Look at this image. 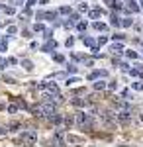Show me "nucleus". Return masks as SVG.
Wrapping results in <instances>:
<instances>
[{"mask_svg": "<svg viewBox=\"0 0 143 147\" xmlns=\"http://www.w3.org/2000/svg\"><path fill=\"white\" fill-rule=\"evenodd\" d=\"M35 139H37V137H35V131H26V134H24L22 137H20V141H22V143H26V145H32V143H35Z\"/></svg>", "mask_w": 143, "mask_h": 147, "instance_id": "nucleus-1", "label": "nucleus"}, {"mask_svg": "<svg viewBox=\"0 0 143 147\" xmlns=\"http://www.w3.org/2000/svg\"><path fill=\"white\" fill-rule=\"evenodd\" d=\"M125 6H127V10L135 14V12H139V6H137V2L135 0H125Z\"/></svg>", "mask_w": 143, "mask_h": 147, "instance_id": "nucleus-2", "label": "nucleus"}, {"mask_svg": "<svg viewBox=\"0 0 143 147\" xmlns=\"http://www.w3.org/2000/svg\"><path fill=\"white\" fill-rule=\"evenodd\" d=\"M106 75H108L106 71H94V73H90V75H88V79L94 80V79H98V77H106Z\"/></svg>", "mask_w": 143, "mask_h": 147, "instance_id": "nucleus-3", "label": "nucleus"}, {"mask_svg": "<svg viewBox=\"0 0 143 147\" xmlns=\"http://www.w3.org/2000/svg\"><path fill=\"white\" fill-rule=\"evenodd\" d=\"M120 26H123V28H130V26H133V20L132 18H123L120 22Z\"/></svg>", "mask_w": 143, "mask_h": 147, "instance_id": "nucleus-4", "label": "nucleus"}, {"mask_svg": "<svg viewBox=\"0 0 143 147\" xmlns=\"http://www.w3.org/2000/svg\"><path fill=\"white\" fill-rule=\"evenodd\" d=\"M92 26H94V30H98V32H104V30H106V24H102V22H94Z\"/></svg>", "mask_w": 143, "mask_h": 147, "instance_id": "nucleus-5", "label": "nucleus"}, {"mask_svg": "<svg viewBox=\"0 0 143 147\" xmlns=\"http://www.w3.org/2000/svg\"><path fill=\"white\" fill-rule=\"evenodd\" d=\"M55 47H57L55 41H49V43H45V45H43V51H51V49H55Z\"/></svg>", "mask_w": 143, "mask_h": 147, "instance_id": "nucleus-6", "label": "nucleus"}, {"mask_svg": "<svg viewBox=\"0 0 143 147\" xmlns=\"http://www.w3.org/2000/svg\"><path fill=\"white\" fill-rule=\"evenodd\" d=\"M100 16H102V10H98V8H96V10H90V18H92V20H94V18H100Z\"/></svg>", "mask_w": 143, "mask_h": 147, "instance_id": "nucleus-7", "label": "nucleus"}, {"mask_svg": "<svg viewBox=\"0 0 143 147\" xmlns=\"http://www.w3.org/2000/svg\"><path fill=\"white\" fill-rule=\"evenodd\" d=\"M94 88H96V90H102V88H106V82H104V80H100V82H94Z\"/></svg>", "mask_w": 143, "mask_h": 147, "instance_id": "nucleus-8", "label": "nucleus"}, {"mask_svg": "<svg viewBox=\"0 0 143 147\" xmlns=\"http://www.w3.org/2000/svg\"><path fill=\"white\" fill-rule=\"evenodd\" d=\"M0 8H2V10L6 12V14H14V12H16L14 8H12V6H0Z\"/></svg>", "mask_w": 143, "mask_h": 147, "instance_id": "nucleus-9", "label": "nucleus"}, {"mask_svg": "<svg viewBox=\"0 0 143 147\" xmlns=\"http://www.w3.org/2000/svg\"><path fill=\"white\" fill-rule=\"evenodd\" d=\"M112 49H114L116 53H121V49H123V47H121L120 43H114V45H112Z\"/></svg>", "mask_w": 143, "mask_h": 147, "instance_id": "nucleus-10", "label": "nucleus"}, {"mask_svg": "<svg viewBox=\"0 0 143 147\" xmlns=\"http://www.w3.org/2000/svg\"><path fill=\"white\" fill-rule=\"evenodd\" d=\"M22 65H24V69H28V71H30V69H33V63H32V61H24Z\"/></svg>", "mask_w": 143, "mask_h": 147, "instance_id": "nucleus-11", "label": "nucleus"}, {"mask_svg": "<svg viewBox=\"0 0 143 147\" xmlns=\"http://www.w3.org/2000/svg\"><path fill=\"white\" fill-rule=\"evenodd\" d=\"M125 55L130 57V59H137V53L135 51H125Z\"/></svg>", "mask_w": 143, "mask_h": 147, "instance_id": "nucleus-12", "label": "nucleus"}, {"mask_svg": "<svg viewBox=\"0 0 143 147\" xmlns=\"http://www.w3.org/2000/svg\"><path fill=\"white\" fill-rule=\"evenodd\" d=\"M133 88H135V90H141V92H143V84H141V82H133Z\"/></svg>", "mask_w": 143, "mask_h": 147, "instance_id": "nucleus-13", "label": "nucleus"}, {"mask_svg": "<svg viewBox=\"0 0 143 147\" xmlns=\"http://www.w3.org/2000/svg\"><path fill=\"white\" fill-rule=\"evenodd\" d=\"M84 43H86V45H94V39H92V37H84Z\"/></svg>", "mask_w": 143, "mask_h": 147, "instance_id": "nucleus-14", "label": "nucleus"}, {"mask_svg": "<svg viewBox=\"0 0 143 147\" xmlns=\"http://www.w3.org/2000/svg\"><path fill=\"white\" fill-rule=\"evenodd\" d=\"M78 30H80V32H82V30H86V22H78V26H77Z\"/></svg>", "mask_w": 143, "mask_h": 147, "instance_id": "nucleus-15", "label": "nucleus"}, {"mask_svg": "<svg viewBox=\"0 0 143 147\" xmlns=\"http://www.w3.org/2000/svg\"><path fill=\"white\" fill-rule=\"evenodd\" d=\"M33 32H43V26H41V24H37V26H33Z\"/></svg>", "mask_w": 143, "mask_h": 147, "instance_id": "nucleus-16", "label": "nucleus"}, {"mask_svg": "<svg viewBox=\"0 0 143 147\" xmlns=\"http://www.w3.org/2000/svg\"><path fill=\"white\" fill-rule=\"evenodd\" d=\"M106 41H108V37H106V35H102V37H100V39H98V43H100V45H104Z\"/></svg>", "mask_w": 143, "mask_h": 147, "instance_id": "nucleus-17", "label": "nucleus"}, {"mask_svg": "<svg viewBox=\"0 0 143 147\" xmlns=\"http://www.w3.org/2000/svg\"><path fill=\"white\" fill-rule=\"evenodd\" d=\"M59 12H61V14H65V16H67V14H71V8H67V6H65V8H61Z\"/></svg>", "mask_w": 143, "mask_h": 147, "instance_id": "nucleus-18", "label": "nucleus"}, {"mask_svg": "<svg viewBox=\"0 0 143 147\" xmlns=\"http://www.w3.org/2000/svg\"><path fill=\"white\" fill-rule=\"evenodd\" d=\"M16 32H18V30H16V26H10V28H8V34H16Z\"/></svg>", "mask_w": 143, "mask_h": 147, "instance_id": "nucleus-19", "label": "nucleus"}, {"mask_svg": "<svg viewBox=\"0 0 143 147\" xmlns=\"http://www.w3.org/2000/svg\"><path fill=\"white\" fill-rule=\"evenodd\" d=\"M55 61H57V63H63V61H65V57H63V55H55Z\"/></svg>", "mask_w": 143, "mask_h": 147, "instance_id": "nucleus-20", "label": "nucleus"}, {"mask_svg": "<svg viewBox=\"0 0 143 147\" xmlns=\"http://www.w3.org/2000/svg\"><path fill=\"white\" fill-rule=\"evenodd\" d=\"M16 110H18V108H16L14 104H12V106H8V112H10V114H16Z\"/></svg>", "mask_w": 143, "mask_h": 147, "instance_id": "nucleus-21", "label": "nucleus"}, {"mask_svg": "<svg viewBox=\"0 0 143 147\" xmlns=\"http://www.w3.org/2000/svg\"><path fill=\"white\" fill-rule=\"evenodd\" d=\"M22 2H24V0H12V4H14V8H16V6H20Z\"/></svg>", "mask_w": 143, "mask_h": 147, "instance_id": "nucleus-22", "label": "nucleus"}, {"mask_svg": "<svg viewBox=\"0 0 143 147\" xmlns=\"http://www.w3.org/2000/svg\"><path fill=\"white\" fill-rule=\"evenodd\" d=\"M73 43H75V39H73V37H69V39H67V47H71Z\"/></svg>", "mask_w": 143, "mask_h": 147, "instance_id": "nucleus-23", "label": "nucleus"}, {"mask_svg": "<svg viewBox=\"0 0 143 147\" xmlns=\"http://www.w3.org/2000/svg\"><path fill=\"white\" fill-rule=\"evenodd\" d=\"M35 2H37V0H28V4H26V6H28V8H32L33 4H35Z\"/></svg>", "mask_w": 143, "mask_h": 147, "instance_id": "nucleus-24", "label": "nucleus"}, {"mask_svg": "<svg viewBox=\"0 0 143 147\" xmlns=\"http://www.w3.org/2000/svg\"><path fill=\"white\" fill-rule=\"evenodd\" d=\"M4 65H6V61H4V59H0V69H4Z\"/></svg>", "mask_w": 143, "mask_h": 147, "instance_id": "nucleus-25", "label": "nucleus"}, {"mask_svg": "<svg viewBox=\"0 0 143 147\" xmlns=\"http://www.w3.org/2000/svg\"><path fill=\"white\" fill-rule=\"evenodd\" d=\"M4 134H6V129H4V127H0V136H4Z\"/></svg>", "mask_w": 143, "mask_h": 147, "instance_id": "nucleus-26", "label": "nucleus"}, {"mask_svg": "<svg viewBox=\"0 0 143 147\" xmlns=\"http://www.w3.org/2000/svg\"><path fill=\"white\" fill-rule=\"evenodd\" d=\"M141 8H143V0H141Z\"/></svg>", "mask_w": 143, "mask_h": 147, "instance_id": "nucleus-27", "label": "nucleus"}, {"mask_svg": "<svg viewBox=\"0 0 143 147\" xmlns=\"http://www.w3.org/2000/svg\"><path fill=\"white\" fill-rule=\"evenodd\" d=\"M141 120H143V116H141Z\"/></svg>", "mask_w": 143, "mask_h": 147, "instance_id": "nucleus-28", "label": "nucleus"}]
</instances>
